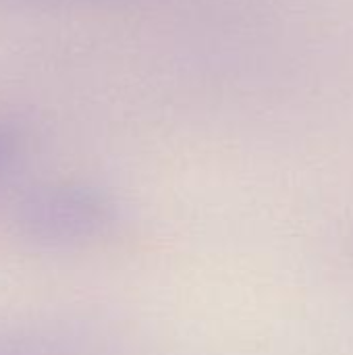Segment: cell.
Instances as JSON below:
<instances>
[{"label": "cell", "instance_id": "2", "mask_svg": "<svg viewBox=\"0 0 353 355\" xmlns=\"http://www.w3.org/2000/svg\"><path fill=\"white\" fill-rule=\"evenodd\" d=\"M96 339L73 322L0 324V355H94Z\"/></svg>", "mask_w": 353, "mask_h": 355}, {"label": "cell", "instance_id": "1", "mask_svg": "<svg viewBox=\"0 0 353 355\" xmlns=\"http://www.w3.org/2000/svg\"><path fill=\"white\" fill-rule=\"evenodd\" d=\"M121 220L112 193L83 181H52L25 191L12 208V229L46 252L87 248L108 237Z\"/></svg>", "mask_w": 353, "mask_h": 355}, {"label": "cell", "instance_id": "3", "mask_svg": "<svg viewBox=\"0 0 353 355\" xmlns=\"http://www.w3.org/2000/svg\"><path fill=\"white\" fill-rule=\"evenodd\" d=\"M25 150L23 133L10 121L0 119V189L15 175Z\"/></svg>", "mask_w": 353, "mask_h": 355}]
</instances>
